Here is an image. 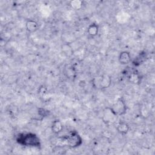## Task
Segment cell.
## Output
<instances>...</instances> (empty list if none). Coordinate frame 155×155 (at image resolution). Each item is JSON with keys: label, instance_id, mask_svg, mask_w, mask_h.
I'll use <instances>...</instances> for the list:
<instances>
[{"label": "cell", "instance_id": "cell-1", "mask_svg": "<svg viewBox=\"0 0 155 155\" xmlns=\"http://www.w3.org/2000/svg\"><path fill=\"white\" fill-rule=\"evenodd\" d=\"M17 140L19 143L25 146L39 147L40 145L39 139L34 134L28 133L19 136Z\"/></svg>", "mask_w": 155, "mask_h": 155}, {"label": "cell", "instance_id": "cell-2", "mask_svg": "<svg viewBox=\"0 0 155 155\" xmlns=\"http://www.w3.org/2000/svg\"><path fill=\"white\" fill-rule=\"evenodd\" d=\"M110 109L116 116H120L126 113L127 106L124 101L122 98H120L115 102Z\"/></svg>", "mask_w": 155, "mask_h": 155}, {"label": "cell", "instance_id": "cell-3", "mask_svg": "<svg viewBox=\"0 0 155 155\" xmlns=\"http://www.w3.org/2000/svg\"><path fill=\"white\" fill-rule=\"evenodd\" d=\"M111 83V79L110 76L107 74H104L102 76V78L100 79L99 86L101 88H107L110 87Z\"/></svg>", "mask_w": 155, "mask_h": 155}, {"label": "cell", "instance_id": "cell-4", "mask_svg": "<svg viewBox=\"0 0 155 155\" xmlns=\"http://www.w3.org/2000/svg\"><path fill=\"white\" fill-rule=\"evenodd\" d=\"M119 61L122 65L128 64L131 61V56L129 52L124 51L120 53L119 56Z\"/></svg>", "mask_w": 155, "mask_h": 155}, {"label": "cell", "instance_id": "cell-5", "mask_svg": "<svg viewBox=\"0 0 155 155\" xmlns=\"http://www.w3.org/2000/svg\"><path fill=\"white\" fill-rule=\"evenodd\" d=\"M69 145L72 147H77L81 143V139L77 134H72L70 136L68 137Z\"/></svg>", "mask_w": 155, "mask_h": 155}, {"label": "cell", "instance_id": "cell-6", "mask_svg": "<svg viewBox=\"0 0 155 155\" xmlns=\"http://www.w3.org/2000/svg\"><path fill=\"white\" fill-rule=\"evenodd\" d=\"M25 27L28 32L33 33L38 29V24L33 20H28L25 24Z\"/></svg>", "mask_w": 155, "mask_h": 155}, {"label": "cell", "instance_id": "cell-7", "mask_svg": "<svg viewBox=\"0 0 155 155\" xmlns=\"http://www.w3.org/2000/svg\"><path fill=\"white\" fill-rule=\"evenodd\" d=\"M116 116H116L114 114V113L111 111L110 108H108L107 109V111H105L104 113L103 119H104V122L108 123L109 122L113 120Z\"/></svg>", "mask_w": 155, "mask_h": 155}, {"label": "cell", "instance_id": "cell-8", "mask_svg": "<svg viewBox=\"0 0 155 155\" xmlns=\"http://www.w3.org/2000/svg\"><path fill=\"white\" fill-rule=\"evenodd\" d=\"M63 129V125L60 120H54L51 125V130L54 133L58 134L62 131Z\"/></svg>", "mask_w": 155, "mask_h": 155}, {"label": "cell", "instance_id": "cell-9", "mask_svg": "<svg viewBox=\"0 0 155 155\" xmlns=\"http://www.w3.org/2000/svg\"><path fill=\"white\" fill-rule=\"evenodd\" d=\"M117 131L121 134H126L129 130V126L125 122H119L117 126Z\"/></svg>", "mask_w": 155, "mask_h": 155}, {"label": "cell", "instance_id": "cell-10", "mask_svg": "<svg viewBox=\"0 0 155 155\" xmlns=\"http://www.w3.org/2000/svg\"><path fill=\"white\" fill-rule=\"evenodd\" d=\"M88 33L91 37L96 36L99 31V26L96 24H91L89 25L87 29Z\"/></svg>", "mask_w": 155, "mask_h": 155}, {"label": "cell", "instance_id": "cell-11", "mask_svg": "<svg viewBox=\"0 0 155 155\" xmlns=\"http://www.w3.org/2000/svg\"><path fill=\"white\" fill-rule=\"evenodd\" d=\"M61 50L64 54L67 56H71L73 54V49L68 44H64L61 47Z\"/></svg>", "mask_w": 155, "mask_h": 155}, {"label": "cell", "instance_id": "cell-12", "mask_svg": "<svg viewBox=\"0 0 155 155\" xmlns=\"http://www.w3.org/2000/svg\"><path fill=\"white\" fill-rule=\"evenodd\" d=\"M147 58V54L145 53H140L134 60L133 64L135 65H139L143 63Z\"/></svg>", "mask_w": 155, "mask_h": 155}, {"label": "cell", "instance_id": "cell-13", "mask_svg": "<svg viewBox=\"0 0 155 155\" xmlns=\"http://www.w3.org/2000/svg\"><path fill=\"white\" fill-rule=\"evenodd\" d=\"M128 79L130 82L136 84L139 82L140 80V77L136 72H131V73H130L128 76Z\"/></svg>", "mask_w": 155, "mask_h": 155}, {"label": "cell", "instance_id": "cell-14", "mask_svg": "<svg viewBox=\"0 0 155 155\" xmlns=\"http://www.w3.org/2000/svg\"><path fill=\"white\" fill-rule=\"evenodd\" d=\"M70 6L74 10H79L82 7V2L79 0H74L70 2Z\"/></svg>", "mask_w": 155, "mask_h": 155}, {"label": "cell", "instance_id": "cell-15", "mask_svg": "<svg viewBox=\"0 0 155 155\" xmlns=\"http://www.w3.org/2000/svg\"><path fill=\"white\" fill-rule=\"evenodd\" d=\"M38 113L42 117H45L49 114V111L44 108H39L38 110Z\"/></svg>", "mask_w": 155, "mask_h": 155}]
</instances>
